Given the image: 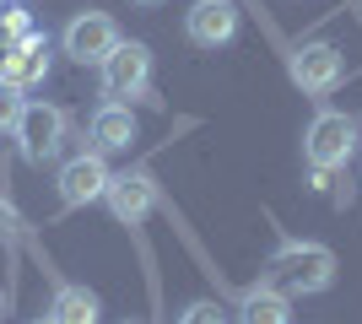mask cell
<instances>
[{
    "label": "cell",
    "instance_id": "obj_4",
    "mask_svg": "<svg viewBox=\"0 0 362 324\" xmlns=\"http://www.w3.org/2000/svg\"><path fill=\"white\" fill-rule=\"evenodd\" d=\"M114 44H119V28H114L108 11H76L60 32V49L76 65H103L114 54Z\"/></svg>",
    "mask_w": 362,
    "mask_h": 324
},
{
    "label": "cell",
    "instance_id": "obj_18",
    "mask_svg": "<svg viewBox=\"0 0 362 324\" xmlns=\"http://www.w3.org/2000/svg\"><path fill=\"white\" fill-rule=\"evenodd\" d=\"M0 313H6V292H0Z\"/></svg>",
    "mask_w": 362,
    "mask_h": 324
},
{
    "label": "cell",
    "instance_id": "obj_3",
    "mask_svg": "<svg viewBox=\"0 0 362 324\" xmlns=\"http://www.w3.org/2000/svg\"><path fill=\"white\" fill-rule=\"evenodd\" d=\"M11 136H16V152L28 157V162H49V157L65 146V108H54V103H22Z\"/></svg>",
    "mask_w": 362,
    "mask_h": 324
},
{
    "label": "cell",
    "instance_id": "obj_9",
    "mask_svg": "<svg viewBox=\"0 0 362 324\" xmlns=\"http://www.w3.org/2000/svg\"><path fill=\"white\" fill-rule=\"evenodd\" d=\"M184 38L195 49H222L238 38V6L233 0H195L184 11Z\"/></svg>",
    "mask_w": 362,
    "mask_h": 324
},
{
    "label": "cell",
    "instance_id": "obj_6",
    "mask_svg": "<svg viewBox=\"0 0 362 324\" xmlns=\"http://www.w3.org/2000/svg\"><path fill=\"white\" fill-rule=\"evenodd\" d=\"M108 211L119 216L124 227H141L151 211H157V179H151L146 168H124V173H114L108 179Z\"/></svg>",
    "mask_w": 362,
    "mask_h": 324
},
{
    "label": "cell",
    "instance_id": "obj_5",
    "mask_svg": "<svg viewBox=\"0 0 362 324\" xmlns=\"http://www.w3.org/2000/svg\"><path fill=\"white\" fill-rule=\"evenodd\" d=\"M287 71L292 81H298L303 92H335L341 87V76H346V60H341V49L335 44H298L287 54Z\"/></svg>",
    "mask_w": 362,
    "mask_h": 324
},
{
    "label": "cell",
    "instance_id": "obj_7",
    "mask_svg": "<svg viewBox=\"0 0 362 324\" xmlns=\"http://www.w3.org/2000/svg\"><path fill=\"white\" fill-rule=\"evenodd\" d=\"M103 92L108 97H141L146 92V81H151V49L146 44H114V54H108L103 65Z\"/></svg>",
    "mask_w": 362,
    "mask_h": 324
},
{
    "label": "cell",
    "instance_id": "obj_11",
    "mask_svg": "<svg viewBox=\"0 0 362 324\" xmlns=\"http://www.w3.org/2000/svg\"><path fill=\"white\" fill-rule=\"evenodd\" d=\"M130 140H136V114L119 103V97H108L98 114H92V146L98 152H130Z\"/></svg>",
    "mask_w": 362,
    "mask_h": 324
},
{
    "label": "cell",
    "instance_id": "obj_19",
    "mask_svg": "<svg viewBox=\"0 0 362 324\" xmlns=\"http://www.w3.org/2000/svg\"><path fill=\"white\" fill-rule=\"evenodd\" d=\"M33 324H49V313H44V319H33Z\"/></svg>",
    "mask_w": 362,
    "mask_h": 324
},
{
    "label": "cell",
    "instance_id": "obj_12",
    "mask_svg": "<svg viewBox=\"0 0 362 324\" xmlns=\"http://www.w3.org/2000/svg\"><path fill=\"white\" fill-rule=\"evenodd\" d=\"M49 324H98V292L76 287V281L54 287V297H49Z\"/></svg>",
    "mask_w": 362,
    "mask_h": 324
},
{
    "label": "cell",
    "instance_id": "obj_16",
    "mask_svg": "<svg viewBox=\"0 0 362 324\" xmlns=\"http://www.w3.org/2000/svg\"><path fill=\"white\" fill-rule=\"evenodd\" d=\"M16 238H22V216L11 200H0V244H16Z\"/></svg>",
    "mask_w": 362,
    "mask_h": 324
},
{
    "label": "cell",
    "instance_id": "obj_8",
    "mask_svg": "<svg viewBox=\"0 0 362 324\" xmlns=\"http://www.w3.org/2000/svg\"><path fill=\"white\" fill-rule=\"evenodd\" d=\"M108 179H114V173H108L103 152L92 146V152H76L71 162H65L54 184H60L65 205H92V200H103V195H108Z\"/></svg>",
    "mask_w": 362,
    "mask_h": 324
},
{
    "label": "cell",
    "instance_id": "obj_15",
    "mask_svg": "<svg viewBox=\"0 0 362 324\" xmlns=\"http://www.w3.org/2000/svg\"><path fill=\"white\" fill-rule=\"evenodd\" d=\"M179 324H227V313L216 308V303H189V308L179 313Z\"/></svg>",
    "mask_w": 362,
    "mask_h": 324
},
{
    "label": "cell",
    "instance_id": "obj_14",
    "mask_svg": "<svg viewBox=\"0 0 362 324\" xmlns=\"http://www.w3.org/2000/svg\"><path fill=\"white\" fill-rule=\"evenodd\" d=\"M22 87H11V81H0V130H11L16 124V114H22Z\"/></svg>",
    "mask_w": 362,
    "mask_h": 324
},
{
    "label": "cell",
    "instance_id": "obj_17",
    "mask_svg": "<svg viewBox=\"0 0 362 324\" xmlns=\"http://www.w3.org/2000/svg\"><path fill=\"white\" fill-rule=\"evenodd\" d=\"M136 6H163V0H136Z\"/></svg>",
    "mask_w": 362,
    "mask_h": 324
},
{
    "label": "cell",
    "instance_id": "obj_13",
    "mask_svg": "<svg viewBox=\"0 0 362 324\" xmlns=\"http://www.w3.org/2000/svg\"><path fill=\"white\" fill-rule=\"evenodd\" d=\"M238 324H292V308H287V292H276V287H249L238 303Z\"/></svg>",
    "mask_w": 362,
    "mask_h": 324
},
{
    "label": "cell",
    "instance_id": "obj_10",
    "mask_svg": "<svg viewBox=\"0 0 362 324\" xmlns=\"http://www.w3.org/2000/svg\"><path fill=\"white\" fill-rule=\"evenodd\" d=\"M0 81H11V87H38L49 81V38L28 32V38H16V44L0 49Z\"/></svg>",
    "mask_w": 362,
    "mask_h": 324
},
{
    "label": "cell",
    "instance_id": "obj_2",
    "mask_svg": "<svg viewBox=\"0 0 362 324\" xmlns=\"http://www.w3.org/2000/svg\"><path fill=\"white\" fill-rule=\"evenodd\" d=\"M351 152H357V119H351V114H335V108L314 114V124L303 130V157H308V168L335 173V168L351 162Z\"/></svg>",
    "mask_w": 362,
    "mask_h": 324
},
{
    "label": "cell",
    "instance_id": "obj_20",
    "mask_svg": "<svg viewBox=\"0 0 362 324\" xmlns=\"http://www.w3.org/2000/svg\"><path fill=\"white\" fill-rule=\"evenodd\" d=\"M124 324H141V319H124Z\"/></svg>",
    "mask_w": 362,
    "mask_h": 324
},
{
    "label": "cell",
    "instance_id": "obj_1",
    "mask_svg": "<svg viewBox=\"0 0 362 324\" xmlns=\"http://www.w3.org/2000/svg\"><path fill=\"white\" fill-rule=\"evenodd\" d=\"M330 281H335V254L325 244H281L271 270H265V287H276V292H287V297L325 292Z\"/></svg>",
    "mask_w": 362,
    "mask_h": 324
}]
</instances>
